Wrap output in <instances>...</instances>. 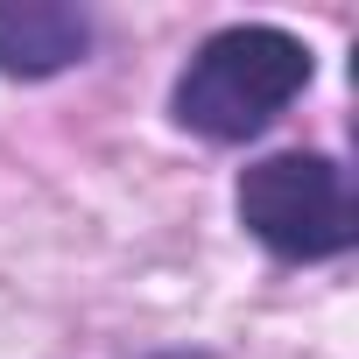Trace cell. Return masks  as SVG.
I'll return each mask as SVG.
<instances>
[{"label":"cell","mask_w":359,"mask_h":359,"mask_svg":"<svg viewBox=\"0 0 359 359\" xmlns=\"http://www.w3.org/2000/svg\"><path fill=\"white\" fill-rule=\"evenodd\" d=\"M99 29L71 0H0V78L15 85H43L64 78L92 57Z\"/></svg>","instance_id":"obj_3"},{"label":"cell","mask_w":359,"mask_h":359,"mask_svg":"<svg viewBox=\"0 0 359 359\" xmlns=\"http://www.w3.org/2000/svg\"><path fill=\"white\" fill-rule=\"evenodd\" d=\"M155 359H212V352H155Z\"/></svg>","instance_id":"obj_4"},{"label":"cell","mask_w":359,"mask_h":359,"mask_svg":"<svg viewBox=\"0 0 359 359\" xmlns=\"http://www.w3.org/2000/svg\"><path fill=\"white\" fill-rule=\"evenodd\" d=\"M310 78H317V57H310V43L296 29H282V22H226L176 71L169 120L184 134H198V141L240 148V141L268 134L310 92Z\"/></svg>","instance_id":"obj_1"},{"label":"cell","mask_w":359,"mask_h":359,"mask_svg":"<svg viewBox=\"0 0 359 359\" xmlns=\"http://www.w3.org/2000/svg\"><path fill=\"white\" fill-rule=\"evenodd\" d=\"M240 226L275 254V261H338L359 240V212H352V184L345 169L317 148H282L240 169L233 191Z\"/></svg>","instance_id":"obj_2"}]
</instances>
